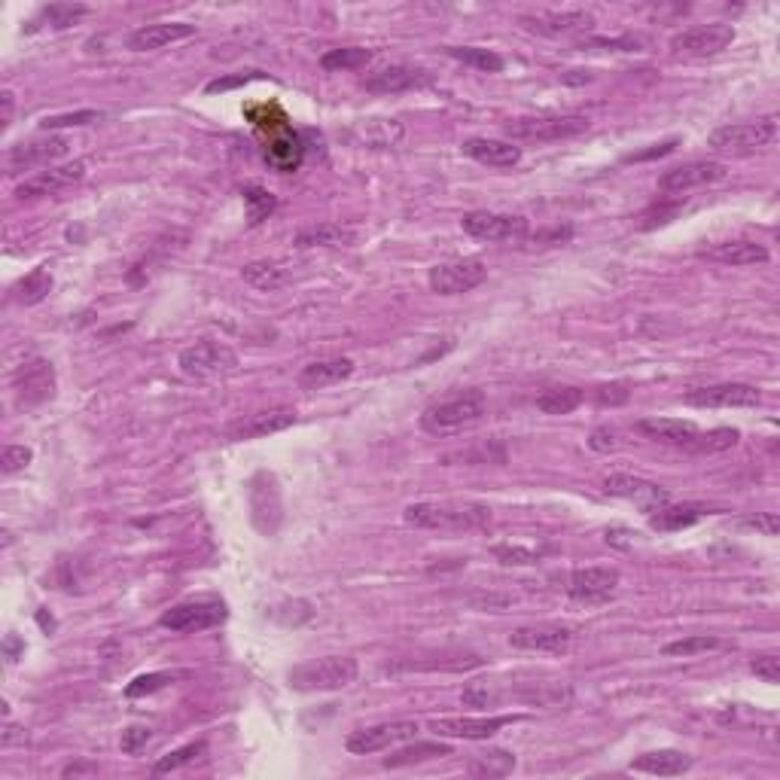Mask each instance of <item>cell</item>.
I'll return each instance as SVG.
<instances>
[{
  "label": "cell",
  "mask_w": 780,
  "mask_h": 780,
  "mask_svg": "<svg viewBox=\"0 0 780 780\" xmlns=\"http://www.w3.org/2000/svg\"><path fill=\"white\" fill-rule=\"evenodd\" d=\"M177 366L186 378H223L238 369V354L223 342H195L192 348H183L177 357Z\"/></svg>",
  "instance_id": "5b68a950"
},
{
  "label": "cell",
  "mask_w": 780,
  "mask_h": 780,
  "mask_svg": "<svg viewBox=\"0 0 780 780\" xmlns=\"http://www.w3.org/2000/svg\"><path fill=\"white\" fill-rule=\"evenodd\" d=\"M296 424V409L290 406H278V409H266V412H253L247 418H238L226 427V439L232 442H247V439H263L272 433H281L287 427Z\"/></svg>",
  "instance_id": "2e32d148"
},
{
  "label": "cell",
  "mask_w": 780,
  "mask_h": 780,
  "mask_svg": "<svg viewBox=\"0 0 780 780\" xmlns=\"http://www.w3.org/2000/svg\"><path fill=\"white\" fill-rule=\"evenodd\" d=\"M55 366L43 357H34L28 363H22L13 375V390L22 409H34L43 406L55 397Z\"/></svg>",
  "instance_id": "9c48e42d"
},
{
  "label": "cell",
  "mask_w": 780,
  "mask_h": 780,
  "mask_svg": "<svg viewBox=\"0 0 780 780\" xmlns=\"http://www.w3.org/2000/svg\"><path fill=\"white\" fill-rule=\"evenodd\" d=\"M442 759V756H451V747L448 744H436V741H418L406 750H397L394 756L384 759V768H406V765H418V762H427V759Z\"/></svg>",
  "instance_id": "e575fe53"
},
{
  "label": "cell",
  "mask_w": 780,
  "mask_h": 780,
  "mask_svg": "<svg viewBox=\"0 0 780 780\" xmlns=\"http://www.w3.org/2000/svg\"><path fill=\"white\" fill-rule=\"evenodd\" d=\"M680 208H683V202H671V205H653V208H646V211L640 214V229H656V226L671 223V220L680 214Z\"/></svg>",
  "instance_id": "f5cc1de1"
},
{
  "label": "cell",
  "mask_w": 780,
  "mask_h": 780,
  "mask_svg": "<svg viewBox=\"0 0 780 780\" xmlns=\"http://www.w3.org/2000/svg\"><path fill=\"white\" fill-rule=\"evenodd\" d=\"M354 241V235L336 223H323V226H311V229H302L296 235V247H339V244H348Z\"/></svg>",
  "instance_id": "8d00e7d4"
},
{
  "label": "cell",
  "mask_w": 780,
  "mask_h": 780,
  "mask_svg": "<svg viewBox=\"0 0 780 780\" xmlns=\"http://www.w3.org/2000/svg\"><path fill=\"white\" fill-rule=\"evenodd\" d=\"M226 616H229V610L220 598H195V601H183V604H174L171 610H165L159 625L171 628L177 634H192V631H208V628L223 625Z\"/></svg>",
  "instance_id": "52a82bcc"
},
{
  "label": "cell",
  "mask_w": 780,
  "mask_h": 780,
  "mask_svg": "<svg viewBox=\"0 0 780 780\" xmlns=\"http://www.w3.org/2000/svg\"><path fill=\"white\" fill-rule=\"evenodd\" d=\"M427 83H430V74L421 68H412V64H390V68H381L363 80L366 92H372V95H400L409 89H421Z\"/></svg>",
  "instance_id": "7402d4cb"
},
{
  "label": "cell",
  "mask_w": 780,
  "mask_h": 780,
  "mask_svg": "<svg viewBox=\"0 0 780 780\" xmlns=\"http://www.w3.org/2000/svg\"><path fill=\"white\" fill-rule=\"evenodd\" d=\"M372 61V52L369 49H360V46H348V49H333L320 58L323 71H354V68H363V64Z\"/></svg>",
  "instance_id": "b9f144b4"
},
{
  "label": "cell",
  "mask_w": 780,
  "mask_h": 780,
  "mask_svg": "<svg viewBox=\"0 0 780 780\" xmlns=\"http://www.w3.org/2000/svg\"><path fill=\"white\" fill-rule=\"evenodd\" d=\"M695 765V759L689 753L680 750H653V753H643L637 756L628 768L640 771V774H656V777H677L686 774Z\"/></svg>",
  "instance_id": "f546056e"
},
{
  "label": "cell",
  "mask_w": 780,
  "mask_h": 780,
  "mask_svg": "<svg viewBox=\"0 0 780 780\" xmlns=\"http://www.w3.org/2000/svg\"><path fill=\"white\" fill-rule=\"evenodd\" d=\"M180 674H168V671H159V674H141V677H135L132 683L125 686V695L128 698H144V695H153V692H159V689H165L168 683H174Z\"/></svg>",
  "instance_id": "7dc6e473"
},
{
  "label": "cell",
  "mask_w": 780,
  "mask_h": 780,
  "mask_svg": "<svg viewBox=\"0 0 780 780\" xmlns=\"http://www.w3.org/2000/svg\"><path fill=\"white\" fill-rule=\"evenodd\" d=\"M683 400L695 409H750V406H759L762 394L753 384L723 381V384L692 387V390H686Z\"/></svg>",
  "instance_id": "30bf717a"
},
{
  "label": "cell",
  "mask_w": 780,
  "mask_h": 780,
  "mask_svg": "<svg viewBox=\"0 0 780 780\" xmlns=\"http://www.w3.org/2000/svg\"><path fill=\"white\" fill-rule=\"evenodd\" d=\"M86 177V162H71V165H61V168H49V171H40V174H34V177H28L19 189H16V195L19 199H40V195H58V192H64L68 186H74V183H80Z\"/></svg>",
  "instance_id": "44dd1931"
},
{
  "label": "cell",
  "mask_w": 780,
  "mask_h": 780,
  "mask_svg": "<svg viewBox=\"0 0 780 780\" xmlns=\"http://www.w3.org/2000/svg\"><path fill=\"white\" fill-rule=\"evenodd\" d=\"M354 375V360L351 357H327V360H314L308 366H302L299 372V387L305 390H323L330 384H339L345 378Z\"/></svg>",
  "instance_id": "f1b7e54d"
},
{
  "label": "cell",
  "mask_w": 780,
  "mask_h": 780,
  "mask_svg": "<svg viewBox=\"0 0 780 780\" xmlns=\"http://www.w3.org/2000/svg\"><path fill=\"white\" fill-rule=\"evenodd\" d=\"M4 649H7V659H10V662H16L19 649H25V646L19 643V637H16V634H7V643H4Z\"/></svg>",
  "instance_id": "e7e4bbea"
},
{
  "label": "cell",
  "mask_w": 780,
  "mask_h": 780,
  "mask_svg": "<svg viewBox=\"0 0 780 780\" xmlns=\"http://www.w3.org/2000/svg\"><path fill=\"white\" fill-rule=\"evenodd\" d=\"M525 717H445V720H430V732L439 738H464V741H488L491 735H497L500 729L512 726V723H522Z\"/></svg>",
  "instance_id": "5bb4252c"
},
{
  "label": "cell",
  "mask_w": 780,
  "mask_h": 780,
  "mask_svg": "<svg viewBox=\"0 0 780 780\" xmlns=\"http://www.w3.org/2000/svg\"><path fill=\"white\" fill-rule=\"evenodd\" d=\"M360 665L351 656H323V659H311L296 665L287 674L290 689L299 692H333V689H345L357 680Z\"/></svg>",
  "instance_id": "277c9868"
},
{
  "label": "cell",
  "mask_w": 780,
  "mask_h": 780,
  "mask_svg": "<svg viewBox=\"0 0 780 780\" xmlns=\"http://www.w3.org/2000/svg\"><path fill=\"white\" fill-rule=\"evenodd\" d=\"M464 156L476 159L479 165L488 168H512L522 162V147H515L512 141H494V138H470L464 141Z\"/></svg>",
  "instance_id": "4316f807"
},
{
  "label": "cell",
  "mask_w": 780,
  "mask_h": 780,
  "mask_svg": "<svg viewBox=\"0 0 780 780\" xmlns=\"http://www.w3.org/2000/svg\"><path fill=\"white\" fill-rule=\"evenodd\" d=\"M83 16H89V7L86 4H49V7H43L31 22H28V34H34V31H40V28H52V31H64V28H71V25H77Z\"/></svg>",
  "instance_id": "1f68e13d"
},
{
  "label": "cell",
  "mask_w": 780,
  "mask_h": 780,
  "mask_svg": "<svg viewBox=\"0 0 780 780\" xmlns=\"http://www.w3.org/2000/svg\"><path fill=\"white\" fill-rule=\"evenodd\" d=\"M750 671L759 677V680H765V683H780V659L777 656H759V659H753L750 662Z\"/></svg>",
  "instance_id": "11a10c76"
},
{
  "label": "cell",
  "mask_w": 780,
  "mask_h": 780,
  "mask_svg": "<svg viewBox=\"0 0 780 780\" xmlns=\"http://www.w3.org/2000/svg\"><path fill=\"white\" fill-rule=\"evenodd\" d=\"M266 159L278 168V171H296L299 159H302V147L296 141V135L290 132L287 119L281 116L278 122L269 125V147H266Z\"/></svg>",
  "instance_id": "83f0119b"
},
{
  "label": "cell",
  "mask_w": 780,
  "mask_h": 780,
  "mask_svg": "<svg viewBox=\"0 0 780 780\" xmlns=\"http://www.w3.org/2000/svg\"><path fill=\"white\" fill-rule=\"evenodd\" d=\"M448 55L454 61L467 64V68H476V71H485V74H500L506 68V61L497 52L479 49V46H448Z\"/></svg>",
  "instance_id": "d590c367"
},
{
  "label": "cell",
  "mask_w": 780,
  "mask_h": 780,
  "mask_svg": "<svg viewBox=\"0 0 780 780\" xmlns=\"http://www.w3.org/2000/svg\"><path fill=\"white\" fill-rule=\"evenodd\" d=\"M403 522L418 531H476L491 522V509L482 503H412L403 512Z\"/></svg>",
  "instance_id": "6da1fadb"
},
{
  "label": "cell",
  "mask_w": 780,
  "mask_h": 780,
  "mask_svg": "<svg viewBox=\"0 0 780 780\" xmlns=\"http://www.w3.org/2000/svg\"><path fill=\"white\" fill-rule=\"evenodd\" d=\"M698 256L713 259V263H723V266H759L768 263V247L756 244V241H723V244H713L707 250H701Z\"/></svg>",
  "instance_id": "484cf974"
},
{
  "label": "cell",
  "mask_w": 780,
  "mask_h": 780,
  "mask_svg": "<svg viewBox=\"0 0 780 780\" xmlns=\"http://www.w3.org/2000/svg\"><path fill=\"white\" fill-rule=\"evenodd\" d=\"M735 40V28L726 22H710V25H695L686 28L680 34L671 37V52L674 55H692V58H704V55H717L726 46H732Z\"/></svg>",
  "instance_id": "4fadbf2b"
},
{
  "label": "cell",
  "mask_w": 780,
  "mask_h": 780,
  "mask_svg": "<svg viewBox=\"0 0 780 780\" xmlns=\"http://www.w3.org/2000/svg\"><path fill=\"white\" fill-rule=\"evenodd\" d=\"M631 400V390H628V384H604V387H598L595 390V403L598 406H610V409H616V406H625Z\"/></svg>",
  "instance_id": "db71d44e"
},
{
  "label": "cell",
  "mask_w": 780,
  "mask_h": 780,
  "mask_svg": "<svg viewBox=\"0 0 780 780\" xmlns=\"http://www.w3.org/2000/svg\"><path fill=\"white\" fill-rule=\"evenodd\" d=\"M619 445H622V442H619V433L610 430V427H598V430L589 436V448L598 451V454H610V451H616Z\"/></svg>",
  "instance_id": "9f6ffc18"
},
{
  "label": "cell",
  "mask_w": 780,
  "mask_h": 780,
  "mask_svg": "<svg viewBox=\"0 0 780 780\" xmlns=\"http://www.w3.org/2000/svg\"><path fill=\"white\" fill-rule=\"evenodd\" d=\"M150 741H153V729H150V726H128V729L122 732L119 747H122V753H128V756H138L141 750H147Z\"/></svg>",
  "instance_id": "816d5d0a"
},
{
  "label": "cell",
  "mask_w": 780,
  "mask_h": 780,
  "mask_svg": "<svg viewBox=\"0 0 780 780\" xmlns=\"http://www.w3.org/2000/svg\"><path fill=\"white\" fill-rule=\"evenodd\" d=\"M720 640L717 637H707V634H689L683 640H674V643H665L662 653L665 656H674V659H689V656H701V653H710V649H717Z\"/></svg>",
  "instance_id": "7bdbcfd3"
},
{
  "label": "cell",
  "mask_w": 780,
  "mask_h": 780,
  "mask_svg": "<svg viewBox=\"0 0 780 780\" xmlns=\"http://www.w3.org/2000/svg\"><path fill=\"white\" fill-rule=\"evenodd\" d=\"M585 46H604V49H619V52H637V49H640V40H637V37H619V40L592 37V40L582 43V49H585Z\"/></svg>",
  "instance_id": "680465c9"
},
{
  "label": "cell",
  "mask_w": 780,
  "mask_h": 780,
  "mask_svg": "<svg viewBox=\"0 0 780 780\" xmlns=\"http://www.w3.org/2000/svg\"><path fill=\"white\" fill-rule=\"evenodd\" d=\"M707 515H710V509L704 503H680V506L665 503L662 509H656L653 515H649V525H653L656 531L671 534V531H683V528L698 525Z\"/></svg>",
  "instance_id": "4dcf8cb0"
},
{
  "label": "cell",
  "mask_w": 780,
  "mask_h": 780,
  "mask_svg": "<svg viewBox=\"0 0 780 780\" xmlns=\"http://www.w3.org/2000/svg\"><path fill=\"white\" fill-rule=\"evenodd\" d=\"M244 205H247V220L263 223L275 211V195L263 186H244Z\"/></svg>",
  "instance_id": "f6af8a7d"
},
{
  "label": "cell",
  "mask_w": 780,
  "mask_h": 780,
  "mask_svg": "<svg viewBox=\"0 0 780 780\" xmlns=\"http://www.w3.org/2000/svg\"><path fill=\"white\" fill-rule=\"evenodd\" d=\"M195 34V25L189 22H159V25H144L138 31L128 34V49L132 52H156L165 49L177 40H186Z\"/></svg>",
  "instance_id": "d4e9b609"
},
{
  "label": "cell",
  "mask_w": 780,
  "mask_h": 780,
  "mask_svg": "<svg viewBox=\"0 0 780 780\" xmlns=\"http://www.w3.org/2000/svg\"><path fill=\"white\" fill-rule=\"evenodd\" d=\"M744 525L762 531L765 537H777V531H780V518H777V512H759V515H753V518H744Z\"/></svg>",
  "instance_id": "6f0895ef"
},
{
  "label": "cell",
  "mask_w": 780,
  "mask_h": 780,
  "mask_svg": "<svg viewBox=\"0 0 780 780\" xmlns=\"http://www.w3.org/2000/svg\"><path fill=\"white\" fill-rule=\"evenodd\" d=\"M241 278L250 287H256V290H278L281 284H287V269H281L278 263H266V259H259V263L244 266Z\"/></svg>",
  "instance_id": "74e56055"
},
{
  "label": "cell",
  "mask_w": 780,
  "mask_h": 780,
  "mask_svg": "<svg viewBox=\"0 0 780 780\" xmlns=\"http://www.w3.org/2000/svg\"><path fill=\"white\" fill-rule=\"evenodd\" d=\"M208 753V744L205 741H192V744H186V747H177V750H171L168 756H162L156 765H153V774H168V771H177V768H183V765H189V762H195L199 756H205Z\"/></svg>",
  "instance_id": "ee69618b"
},
{
  "label": "cell",
  "mask_w": 780,
  "mask_h": 780,
  "mask_svg": "<svg viewBox=\"0 0 780 780\" xmlns=\"http://www.w3.org/2000/svg\"><path fill=\"white\" fill-rule=\"evenodd\" d=\"M515 771V753L509 750H479L467 759V774L473 777H506Z\"/></svg>",
  "instance_id": "d6a6232c"
},
{
  "label": "cell",
  "mask_w": 780,
  "mask_h": 780,
  "mask_svg": "<svg viewBox=\"0 0 780 780\" xmlns=\"http://www.w3.org/2000/svg\"><path fill=\"white\" fill-rule=\"evenodd\" d=\"M589 116H528V119H515L506 125V135L512 141H537V144H549V141H564V138H576L582 132H589Z\"/></svg>",
  "instance_id": "8992f818"
},
{
  "label": "cell",
  "mask_w": 780,
  "mask_h": 780,
  "mask_svg": "<svg viewBox=\"0 0 780 780\" xmlns=\"http://www.w3.org/2000/svg\"><path fill=\"white\" fill-rule=\"evenodd\" d=\"M247 80H253L250 74H241V77H229V80H214V83H208V95H214V92H226V89H232V86H241V83H247Z\"/></svg>",
  "instance_id": "be15d7a7"
},
{
  "label": "cell",
  "mask_w": 780,
  "mask_h": 780,
  "mask_svg": "<svg viewBox=\"0 0 780 780\" xmlns=\"http://www.w3.org/2000/svg\"><path fill=\"white\" fill-rule=\"evenodd\" d=\"M585 394L579 387H570V384H558V387H549L543 390V394L537 397V409L543 415H570L582 406Z\"/></svg>",
  "instance_id": "836d02e7"
},
{
  "label": "cell",
  "mask_w": 780,
  "mask_h": 780,
  "mask_svg": "<svg viewBox=\"0 0 780 780\" xmlns=\"http://www.w3.org/2000/svg\"><path fill=\"white\" fill-rule=\"evenodd\" d=\"M528 31L543 34V37H570V34H585L592 31L595 16L585 10H564V13H531L518 19Z\"/></svg>",
  "instance_id": "ffe728a7"
},
{
  "label": "cell",
  "mask_w": 780,
  "mask_h": 780,
  "mask_svg": "<svg viewBox=\"0 0 780 780\" xmlns=\"http://www.w3.org/2000/svg\"><path fill=\"white\" fill-rule=\"evenodd\" d=\"M0 107H4V113H0V128H10L13 110H16V95L10 89H4V95H0Z\"/></svg>",
  "instance_id": "94428289"
},
{
  "label": "cell",
  "mask_w": 780,
  "mask_h": 780,
  "mask_svg": "<svg viewBox=\"0 0 780 780\" xmlns=\"http://www.w3.org/2000/svg\"><path fill=\"white\" fill-rule=\"evenodd\" d=\"M68 141L64 138H46V141H28V144H16L10 153H7V171L10 174H19V171H31L37 165H49L55 162L58 156L68 153Z\"/></svg>",
  "instance_id": "603a6c76"
},
{
  "label": "cell",
  "mask_w": 780,
  "mask_h": 780,
  "mask_svg": "<svg viewBox=\"0 0 780 780\" xmlns=\"http://www.w3.org/2000/svg\"><path fill=\"white\" fill-rule=\"evenodd\" d=\"M104 113L98 110H77V113H61V116H46L40 122L43 132H55V128H77V125H92V122H101Z\"/></svg>",
  "instance_id": "681fc988"
},
{
  "label": "cell",
  "mask_w": 780,
  "mask_h": 780,
  "mask_svg": "<svg viewBox=\"0 0 780 780\" xmlns=\"http://www.w3.org/2000/svg\"><path fill=\"white\" fill-rule=\"evenodd\" d=\"M31 461H34V451H31V448H25V445H7V448H4V458H0V470H4V476H13V473H22Z\"/></svg>",
  "instance_id": "f907efd6"
},
{
  "label": "cell",
  "mask_w": 780,
  "mask_h": 780,
  "mask_svg": "<svg viewBox=\"0 0 780 780\" xmlns=\"http://www.w3.org/2000/svg\"><path fill=\"white\" fill-rule=\"evenodd\" d=\"M16 299L22 302V305H37V302H43L49 293H52V275H49V269L46 266H40V269H34L31 275H25L19 284H16Z\"/></svg>",
  "instance_id": "f35d334b"
},
{
  "label": "cell",
  "mask_w": 780,
  "mask_h": 780,
  "mask_svg": "<svg viewBox=\"0 0 780 780\" xmlns=\"http://www.w3.org/2000/svg\"><path fill=\"white\" fill-rule=\"evenodd\" d=\"M491 555H494L500 564L525 567V564H540V558L546 555V549H528V546H494Z\"/></svg>",
  "instance_id": "c3c4849f"
},
{
  "label": "cell",
  "mask_w": 780,
  "mask_h": 780,
  "mask_svg": "<svg viewBox=\"0 0 780 780\" xmlns=\"http://www.w3.org/2000/svg\"><path fill=\"white\" fill-rule=\"evenodd\" d=\"M485 278H488V266L482 259H451V263L430 269L427 284L439 296H461L476 290Z\"/></svg>",
  "instance_id": "ba28073f"
},
{
  "label": "cell",
  "mask_w": 780,
  "mask_h": 780,
  "mask_svg": "<svg viewBox=\"0 0 780 780\" xmlns=\"http://www.w3.org/2000/svg\"><path fill=\"white\" fill-rule=\"evenodd\" d=\"M461 701L470 704V707H497V704H503V689H500L497 683L479 680V683H470V686L464 689Z\"/></svg>",
  "instance_id": "bcb514c9"
},
{
  "label": "cell",
  "mask_w": 780,
  "mask_h": 780,
  "mask_svg": "<svg viewBox=\"0 0 780 780\" xmlns=\"http://www.w3.org/2000/svg\"><path fill=\"white\" fill-rule=\"evenodd\" d=\"M461 229L479 241H494V244H515L528 238V220L512 217V214H491V211H473L464 214Z\"/></svg>",
  "instance_id": "7c38bea8"
},
{
  "label": "cell",
  "mask_w": 780,
  "mask_h": 780,
  "mask_svg": "<svg viewBox=\"0 0 780 780\" xmlns=\"http://www.w3.org/2000/svg\"><path fill=\"white\" fill-rule=\"evenodd\" d=\"M92 774H98L95 762H74V765H68L61 771V777H92Z\"/></svg>",
  "instance_id": "6125c7cd"
},
{
  "label": "cell",
  "mask_w": 780,
  "mask_h": 780,
  "mask_svg": "<svg viewBox=\"0 0 780 780\" xmlns=\"http://www.w3.org/2000/svg\"><path fill=\"white\" fill-rule=\"evenodd\" d=\"M777 132V116H762L756 122H732L710 132L707 147L720 156H753L759 150H768L777 141Z\"/></svg>",
  "instance_id": "3957f363"
},
{
  "label": "cell",
  "mask_w": 780,
  "mask_h": 780,
  "mask_svg": "<svg viewBox=\"0 0 780 780\" xmlns=\"http://www.w3.org/2000/svg\"><path fill=\"white\" fill-rule=\"evenodd\" d=\"M674 147H677V141L671 138V141H665V144H656L653 150H646V153H631L625 162H646V159H656V156H668V153H674Z\"/></svg>",
  "instance_id": "91938a15"
},
{
  "label": "cell",
  "mask_w": 780,
  "mask_h": 780,
  "mask_svg": "<svg viewBox=\"0 0 780 780\" xmlns=\"http://www.w3.org/2000/svg\"><path fill=\"white\" fill-rule=\"evenodd\" d=\"M634 430L659 445H674V448H686L692 445V439L698 436V427L692 421H680V418H643L634 424Z\"/></svg>",
  "instance_id": "cb8c5ba5"
},
{
  "label": "cell",
  "mask_w": 780,
  "mask_h": 780,
  "mask_svg": "<svg viewBox=\"0 0 780 780\" xmlns=\"http://www.w3.org/2000/svg\"><path fill=\"white\" fill-rule=\"evenodd\" d=\"M604 494L622 497V500H634L637 506H643V509H649V512L662 509V506L671 500L662 485L646 482V479H640V476H628V473H613V476H607V479H604Z\"/></svg>",
  "instance_id": "d6986e66"
},
{
  "label": "cell",
  "mask_w": 780,
  "mask_h": 780,
  "mask_svg": "<svg viewBox=\"0 0 780 780\" xmlns=\"http://www.w3.org/2000/svg\"><path fill=\"white\" fill-rule=\"evenodd\" d=\"M485 409H488L485 390H479V387L461 390V394H454V397L430 403L421 412V427L430 436H451V433H458L464 427L479 424L485 418Z\"/></svg>",
  "instance_id": "7a4b0ae2"
},
{
  "label": "cell",
  "mask_w": 780,
  "mask_h": 780,
  "mask_svg": "<svg viewBox=\"0 0 780 780\" xmlns=\"http://www.w3.org/2000/svg\"><path fill=\"white\" fill-rule=\"evenodd\" d=\"M509 643L515 649H528V653L564 656L573 646V631L567 625H531V628H515L509 634Z\"/></svg>",
  "instance_id": "e0dca14e"
},
{
  "label": "cell",
  "mask_w": 780,
  "mask_h": 780,
  "mask_svg": "<svg viewBox=\"0 0 780 780\" xmlns=\"http://www.w3.org/2000/svg\"><path fill=\"white\" fill-rule=\"evenodd\" d=\"M418 735V723H381V726H369V729H357L345 738L348 753L354 756H369L378 750H387L400 741H412Z\"/></svg>",
  "instance_id": "9a60e30c"
},
{
  "label": "cell",
  "mask_w": 780,
  "mask_h": 780,
  "mask_svg": "<svg viewBox=\"0 0 780 780\" xmlns=\"http://www.w3.org/2000/svg\"><path fill=\"white\" fill-rule=\"evenodd\" d=\"M726 177V165L723 162H686V165H677L671 171H665L659 177V189L668 192V195H680V192H689V189H698V186H710Z\"/></svg>",
  "instance_id": "ac0fdd59"
},
{
  "label": "cell",
  "mask_w": 780,
  "mask_h": 780,
  "mask_svg": "<svg viewBox=\"0 0 780 780\" xmlns=\"http://www.w3.org/2000/svg\"><path fill=\"white\" fill-rule=\"evenodd\" d=\"M738 439H741V433L732 430V427L707 430V433L698 430V436L692 439L689 451H698V454H717V451H729L732 445H738Z\"/></svg>",
  "instance_id": "60d3db41"
},
{
  "label": "cell",
  "mask_w": 780,
  "mask_h": 780,
  "mask_svg": "<svg viewBox=\"0 0 780 780\" xmlns=\"http://www.w3.org/2000/svg\"><path fill=\"white\" fill-rule=\"evenodd\" d=\"M619 582L616 567H582L567 576V595L576 604H607L619 592Z\"/></svg>",
  "instance_id": "8fae6325"
},
{
  "label": "cell",
  "mask_w": 780,
  "mask_h": 780,
  "mask_svg": "<svg viewBox=\"0 0 780 780\" xmlns=\"http://www.w3.org/2000/svg\"><path fill=\"white\" fill-rule=\"evenodd\" d=\"M360 128H363V144L366 147H394L403 138V128L394 119L390 122L387 119H369Z\"/></svg>",
  "instance_id": "ab89813d"
}]
</instances>
